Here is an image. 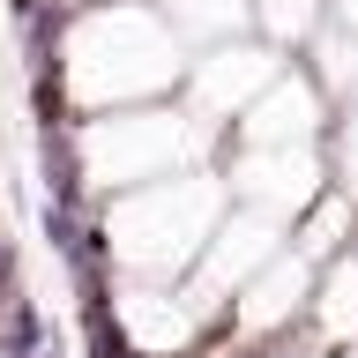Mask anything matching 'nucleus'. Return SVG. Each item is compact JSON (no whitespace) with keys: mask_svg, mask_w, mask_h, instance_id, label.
Here are the masks:
<instances>
[]
</instances>
